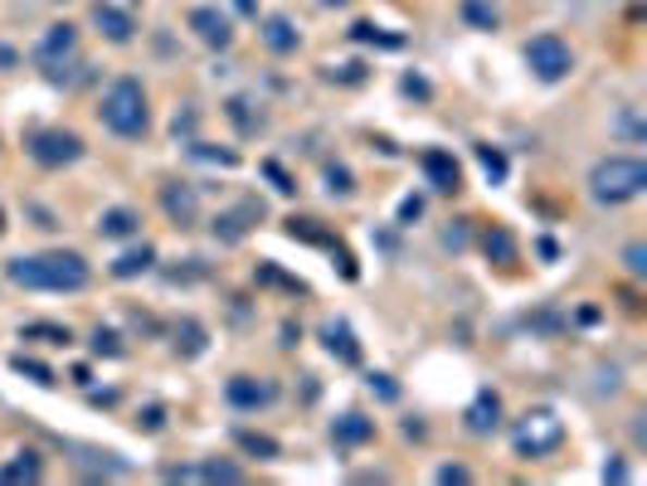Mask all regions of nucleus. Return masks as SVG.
Masks as SVG:
<instances>
[{"mask_svg":"<svg viewBox=\"0 0 647 486\" xmlns=\"http://www.w3.org/2000/svg\"><path fill=\"white\" fill-rule=\"evenodd\" d=\"M5 277L15 287H29V292H83L93 277V267L83 263V253H29V258H10Z\"/></svg>","mask_w":647,"mask_h":486,"instance_id":"f257e3e1","label":"nucleus"},{"mask_svg":"<svg viewBox=\"0 0 647 486\" xmlns=\"http://www.w3.org/2000/svg\"><path fill=\"white\" fill-rule=\"evenodd\" d=\"M98 117H102V127H108L112 137H127V141L146 137V132H151L146 88L137 78H112L108 92H102V102H98Z\"/></svg>","mask_w":647,"mask_h":486,"instance_id":"f03ea898","label":"nucleus"},{"mask_svg":"<svg viewBox=\"0 0 647 486\" xmlns=\"http://www.w3.org/2000/svg\"><path fill=\"white\" fill-rule=\"evenodd\" d=\"M643 190H647V161H638V157H609L589 171V195L599 204L638 200Z\"/></svg>","mask_w":647,"mask_h":486,"instance_id":"7ed1b4c3","label":"nucleus"},{"mask_svg":"<svg viewBox=\"0 0 647 486\" xmlns=\"http://www.w3.org/2000/svg\"><path fill=\"white\" fill-rule=\"evenodd\" d=\"M560 443H565V423H560L550 409H530L526 419L511 428V448H516V458H550Z\"/></svg>","mask_w":647,"mask_h":486,"instance_id":"20e7f679","label":"nucleus"},{"mask_svg":"<svg viewBox=\"0 0 647 486\" xmlns=\"http://www.w3.org/2000/svg\"><path fill=\"white\" fill-rule=\"evenodd\" d=\"M25 151H29V161L45 165V171H64V165L83 157V137L78 132H64V127H39V132H29Z\"/></svg>","mask_w":647,"mask_h":486,"instance_id":"39448f33","label":"nucleus"},{"mask_svg":"<svg viewBox=\"0 0 647 486\" xmlns=\"http://www.w3.org/2000/svg\"><path fill=\"white\" fill-rule=\"evenodd\" d=\"M526 68L540 83H560V78H570V68H575V49H570L560 35H536L526 45Z\"/></svg>","mask_w":647,"mask_h":486,"instance_id":"423d86ee","label":"nucleus"},{"mask_svg":"<svg viewBox=\"0 0 647 486\" xmlns=\"http://www.w3.org/2000/svg\"><path fill=\"white\" fill-rule=\"evenodd\" d=\"M73 54H78V29L73 25H49L45 39H39V49H35L39 68H45L49 78H59V68H64Z\"/></svg>","mask_w":647,"mask_h":486,"instance_id":"0eeeda50","label":"nucleus"},{"mask_svg":"<svg viewBox=\"0 0 647 486\" xmlns=\"http://www.w3.org/2000/svg\"><path fill=\"white\" fill-rule=\"evenodd\" d=\"M224 399L234 409H268L278 399V385L273 379H258V375H234L224 389Z\"/></svg>","mask_w":647,"mask_h":486,"instance_id":"6e6552de","label":"nucleus"},{"mask_svg":"<svg viewBox=\"0 0 647 486\" xmlns=\"http://www.w3.org/2000/svg\"><path fill=\"white\" fill-rule=\"evenodd\" d=\"M191 29H195V39H200V45H210V49H229V45H234V25H229V15H219L215 5H195L191 10Z\"/></svg>","mask_w":647,"mask_h":486,"instance_id":"1a4fd4ad","label":"nucleus"},{"mask_svg":"<svg viewBox=\"0 0 647 486\" xmlns=\"http://www.w3.org/2000/svg\"><path fill=\"white\" fill-rule=\"evenodd\" d=\"M161 210L171 214V224H195L200 220V195H195V185H181V180H171V185H161Z\"/></svg>","mask_w":647,"mask_h":486,"instance_id":"9d476101","label":"nucleus"},{"mask_svg":"<svg viewBox=\"0 0 647 486\" xmlns=\"http://www.w3.org/2000/svg\"><path fill=\"white\" fill-rule=\"evenodd\" d=\"M419 165H424V175H429L434 190H443V195L463 190V171H457V161L448 157V151H438V147H434V151H424Z\"/></svg>","mask_w":647,"mask_h":486,"instance_id":"9b49d317","label":"nucleus"},{"mask_svg":"<svg viewBox=\"0 0 647 486\" xmlns=\"http://www.w3.org/2000/svg\"><path fill=\"white\" fill-rule=\"evenodd\" d=\"M93 25H98L112 45H132V35H137V25H132V15L122 5H93Z\"/></svg>","mask_w":647,"mask_h":486,"instance_id":"f8f14e48","label":"nucleus"},{"mask_svg":"<svg viewBox=\"0 0 647 486\" xmlns=\"http://www.w3.org/2000/svg\"><path fill=\"white\" fill-rule=\"evenodd\" d=\"M463 419H467V433H492L497 423H502V399H497L492 389H483V395L467 404Z\"/></svg>","mask_w":647,"mask_h":486,"instance_id":"ddd939ff","label":"nucleus"},{"mask_svg":"<svg viewBox=\"0 0 647 486\" xmlns=\"http://www.w3.org/2000/svg\"><path fill=\"white\" fill-rule=\"evenodd\" d=\"M331 438H337L341 448H361V443L375 438V419H365V413H341V419L331 423Z\"/></svg>","mask_w":647,"mask_h":486,"instance_id":"4468645a","label":"nucleus"},{"mask_svg":"<svg viewBox=\"0 0 647 486\" xmlns=\"http://www.w3.org/2000/svg\"><path fill=\"white\" fill-rule=\"evenodd\" d=\"M248 220H264V204H239V210H229V214H219L215 220V234L224 244H239L248 234Z\"/></svg>","mask_w":647,"mask_h":486,"instance_id":"2eb2a0df","label":"nucleus"},{"mask_svg":"<svg viewBox=\"0 0 647 486\" xmlns=\"http://www.w3.org/2000/svg\"><path fill=\"white\" fill-rule=\"evenodd\" d=\"M137 229H142V214L127 210V204H112V210H102V220H98L102 239H132Z\"/></svg>","mask_w":647,"mask_h":486,"instance_id":"dca6fc26","label":"nucleus"},{"mask_svg":"<svg viewBox=\"0 0 647 486\" xmlns=\"http://www.w3.org/2000/svg\"><path fill=\"white\" fill-rule=\"evenodd\" d=\"M258 39H264V45L273 49V54H292L302 35L292 29V20H288V15H268L264 25H258Z\"/></svg>","mask_w":647,"mask_h":486,"instance_id":"f3484780","label":"nucleus"},{"mask_svg":"<svg viewBox=\"0 0 647 486\" xmlns=\"http://www.w3.org/2000/svg\"><path fill=\"white\" fill-rule=\"evenodd\" d=\"M321 340H327V350H331V356H341L346 365H356V360H361V346H356V336H351L346 322H327V326H321Z\"/></svg>","mask_w":647,"mask_h":486,"instance_id":"a211bd4d","label":"nucleus"},{"mask_svg":"<svg viewBox=\"0 0 647 486\" xmlns=\"http://www.w3.org/2000/svg\"><path fill=\"white\" fill-rule=\"evenodd\" d=\"M151 263H156V248H151V244H142V248H127V253H122L118 263H112V277H122V283H127V277H142V273H151Z\"/></svg>","mask_w":647,"mask_h":486,"instance_id":"6ab92c4d","label":"nucleus"},{"mask_svg":"<svg viewBox=\"0 0 647 486\" xmlns=\"http://www.w3.org/2000/svg\"><path fill=\"white\" fill-rule=\"evenodd\" d=\"M234 443H239L244 452H254L258 462L283 458V443H278V438H268V433H248V428H239V433H234Z\"/></svg>","mask_w":647,"mask_h":486,"instance_id":"aec40b11","label":"nucleus"},{"mask_svg":"<svg viewBox=\"0 0 647 486\" xmlns=\"http://www.w3.org/2000/svg\"><path fill=\"white\" fill-rule=\"evenodd\" d=\"M45 477V462H39V452H20L15 462H5L0 468V482H39Z\"/></svg>","mask_w":647,"mask_h":486,"instance_id":"412c9836","label":"nucleus"},{"mask_svg":"<svg viewBox=\"0 0 647 486\" xmlns=\"http://www.w3.org/2000/svg\"><path fill=\"white\" fill-rule=\"evenodd\" d=\"M483 248H487V258H492V263H511V258H516V239H511L506 229H487L483 234Z\"/></svg>","mask_w":647,"mask_h":486,"instance_id":"4be33fe9","label":"nucleus"},{"mask_svg":"<svg viewBox=\"0 0 647 486\" xmlns=\"http://www.w3.org/2000/svg\"><path fill=\"white\" fill-rule=\"evenodd\" d=\"M25 340H45V346H69V326H54V322H29L25 331H20Z\"/></svg>","mask_w":647,"mask_h":486,"instance_id":"5701e85b","label":"nucleus"},{"mask_svg":"<svg viewBox=\"0 0 647 486\" xmlns=\"http://www.w3.org/2000/svg\"><path fill=\"white\" fill-rule=\"evenodd\" d=\"M191 477H205V482H244V468H234V462H205V468H191Z\"/></svg>","mask_w":647,"mask_h":486,"instance_id":"b1692460","label":"nucleus"},{"mask_svg":"<svg viewBox=\"0 0 647 486\" xmlns=\"http://www.w3.org/2000/svg\"><path fill=\"white\" fill-rule=\"evenodd\" d=\"M175 346H185V356H200V350H205L200 322H181V326H175Z\"/></svg>","mask_w":647,"mask_h":486,"instance_id":"393cba45","label":"nucleus"},{"mask_svg":"<svg viewBox=\"0 0 647 486\" xmlns=\"http://www.w3.org/2000/svg\"><path fill=\"white\" fill-rule=\"evenodd\" d=\"M15 370L20 375H29L35 385H54V370L49 365H39V360H25V356H15Z\"/></svg>","mask_w":647,"mask_h":486,"instance_id":"a878e982","label":"nucleus"},{"mask_svg":"<svg viewBox=\"0 0 647 486\" xmlns=\"http://www.w3.org/2000/svg\"><path fill=\"white\" fill-rule=\"evenodd\" d=\"M463 15L473 20V25H483V29H492V25H497V10L487 5V0H467V5H463Z\"/></svg>","mask_w":647,"mask_h":486,"instance_id":"bb28decb","label":"nucleus"},{"mask_svg":"<svg viewBox=\"0 0 647 486\" xmlns=\"http://www.w3.org/2000/svg\"><path fill=\"white\" fill-rule=\"evenodd\" d=\"M327 190L331 195H351V190H356V180H351L346 165H327Z\"/></svg>","mask_w":647,"mask_h":486,"instance_id":"cd10ccee","label":"nucleus"},{"mask_svg":"<svg viewBox=\"0 0 647 486\" xmlns=\"http://www.w3.org/2000/svg\"><path fill=\"white\" fill-rule=\"evenodd\" d=\"M477 161H483V171L492 175V180H502V175H506V157H502V151H492V147H477Z\"/></svg>","mask_w":647,"mask_h":486,"instance_id":"c85d7f7f","label":"nucleus"},{"mask_svg":"<svg viewBox=\"0 0 647 486\" xmlns=\"http://www.w3.org/2000/svg\"><path fill=\"white\" fill-rule=\"evenodd\" d=\"M93 350H98V356H122V340L112 336V331H93Z\"/></svg>","mask_w":647,"mask_h":486,"instance_id":"c756f323","label":"nucleus"},{"mask_svg":"<svg viewBox=\"0 0 647 486\" xmlns=\"http://www.w3.org/2000/svg\"><path fill=\"white\" fill-rule=\"evenodd\" d=\"M613 127H619V137L638 141V137H643V122H638V108H628V112H623V117H619V122H613Z\"/></svg>","mask_w":647,"mask_h":486,"instance_id":"7c9ffc66","label":"nucleus"},{"mask_svg":"<svg viewBox=\"0 0 647 486\" xmlns=\"http://www.w3.org/2000/svg\"><path fill=\"white\" fill-rule=\"evenodd\" d=\"M623 263H628V273H633V277H647V248H643V244H628Z\"/></svg>","mask_w":647,"mask_h":486,"instance_id":"2f4dec72","label":"nucleus"},{"mask_svg":"<svg viewBox=\"0 0 647 486\" xmlns=\"http://www.w3.org/2000/svg\"><path fill=\"white\" fill-rule=\"evenodd\" d=\"M264 175H268V180H273V190H283V195H292V190H297V185L288 180V171H283V165H278V161H264Z\"/></svg>","mask_w":647,"mask_h":486,"instance_id":"473e14b6","label":"nucleus"},{"mask_svg":"<svg viewBox=\"0 0 647 486\" xmlns=\"http://www.w3.org/2000/svg\"><path fill=\"white\" fill-rule=\"evenodd\" d=\"M438 482H473L467 468H438Z\"/></svg>","mask_w":647,"mask_h":486,"instance_id":"72a5a7b5","label":"nucleus"},{"mask_svg":"<svg viewBox=\"0 0 647 486\" xmlns=\"http://www.w3.org/2000/svg\"><path fill=\"white\" fill-rule=\"evenodd\" d=\"M419 214H424V200H404L400 204V220H419Z\"/></svg>","mask_w":647,"mask_h":486,"instance_id":"f704fd0d","label":"nucleus"},{"mask_svg":"<svg viewBox=\"0 0 647 486\" xmlns=\"http://www.w3.org/2000/svg\"><path fill=\"white\" fill-rule=\"evenodd\" d=\"M603 477H613V482H628V468H623V462H613V468H603Z\"/></svg>","mask_w":647,"mask_h":486,"instance_id":"c9c22d12","label":"nucleus"},{"mask_svg":"<svg viewBox=\"0 0 647 486\" xmlns=\"http://www.w3.org/2000/svg\"><path fill=\"white\" fill-rule=\"evenodd\" d=\"M234 5H239V10H244V15H254V10H258V5H254V0H234Z\"/></svg>","mask_w":647,"mask_h":486,"instance_id":"e433bc0d","label":"nucleus"},{"mask_svg":"<svg viewBox=\"0 0 647 486\" xmlns=\"http://www.w3.org/2000/svg\"><path fill=\"white\" fill-rule=\"evenodd\" d=\"M321 5H351V0H321Z\"/></svg>","mask_w":647,"mask_h":486,"instance_id":"4c0bfd02","label":"nucleus"}]
</instances>
